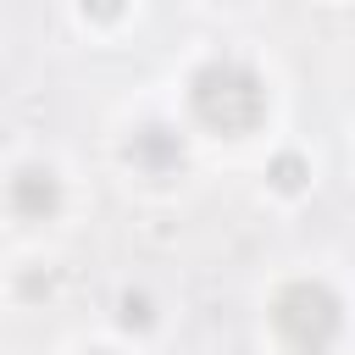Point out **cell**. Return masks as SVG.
Segmentation results:
<instances>
[{"label":"cell","instance_id":"obj_6","mask_svg":"<svg viewBox=\"0 0 355 355\" xmlns=\"http://www.w3.org/2000/svg\"><path fill=\"white\" fill-rule=\"evenodd\" d=\"M155 311H150V294H122V327H150Z\"/></svg>","mask_w":355,"mask_h":355},{"label":"cell","instance_id":"obj_4","mask_svg":"<svg viewBox=\"0 0 355 355\" xmlns=\"http://www.w3.org/2000/svg\"><path fill=\"white\" fill-rule=\"evenodd\" d=\"M128 161H133L139 172L161 178V172H172V166L183 161V139H178L166 122H144V128L128 139Z\"/></svg>","mask_w":355,"mask_h":355},{"label":"cell","instance_id":"obj_2","mask_svg":"<svg viewBox=\"0 0 355 355\" xmlns=\"http://www.w3.org/2000/svg\"><path fill=\"white\" fill-rule=\"evenodd\" d=\"M272 327H277L300 355H322V349L338 338V327H344V305H338V294H333L327 283L294 277V283H283L277 300H272Z\"/></svg>","mask_w":355,"mask_h":355},{"label":"cell","instance_id":"obj_7","mask_svg":"<svg viewBox=\"0 0 355 355\" xmlns=\"http://www.w3.org/2000/svg\"><path fill=\"white\" fill-rule=\"evenodd\" d=\"M89 355H111V349H89Z\"/></svg>","mask_w":355,"mask_h":355},{"label":"cell","instance_id":"obj_3","mask_svg":"<svg viewBox=\"0 0 355 355\" xmlns=\"http://www.w3.org/2000/svg\"><path fill=\"white\" fill-rule=\"evenodd\" d=\"M11 211L28 216V222L55 216V211H61V178H55L50 166H22V172L11 178Z\"/></svg>","mask_w":355,"mask_h":355},{"label":"cell","instance_id":"obj_1","mask_svg":"<svg viewBox=\"0 0 355 355\" xmlns=\"http://www.w3.org/2000/svg\"><path fill=\"white\" fill-rule=\"evenodd\" d=\"M189 105L216 133H250L266 116V83L244 61H205L189 83Z\"/></svg>","mask_w":355,"mask_h":355},{"label":"cell","instance_id":"obj_5","mask_svg":"<svg viewBox=\"0 0 355 355\" xmlns=\"http://www.w3.org/2000/svg\"><path fill=\"white\" fill-rule=\"evenodd\" d=\"M266 178H272V183H277V189H300V183H305V178H311V172H305V161H300V155H277V161H272V172H266Z\"/></svg>","mask_w":355,"mask_h":355}]
</instances>
